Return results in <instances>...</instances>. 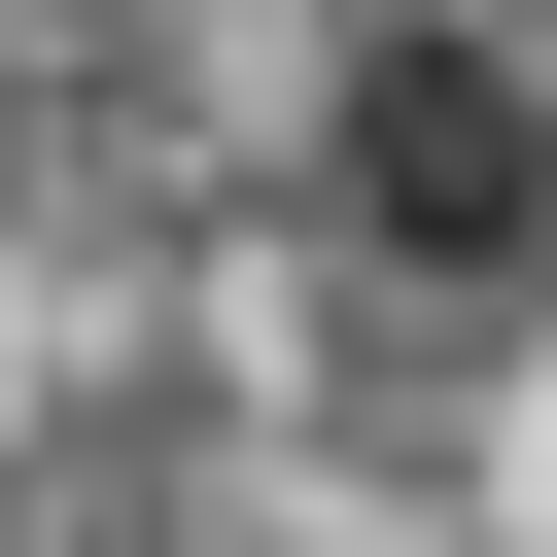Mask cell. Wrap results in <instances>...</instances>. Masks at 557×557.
I'll list each match as a JSON object with an SVG mask.
<instances>
[{
    "mask_svg": "<svg viewBox=\"0 0 557 557\" xmlns=\"http://www.w3.org/2000/svg\"><path fill=\"white\" fill-rule=\"evenodd\" d=\"M383 209L487 244V209H522V104H487V70H383Z\"/></svg>",
    "mask_w": 557,
    "mask_h": 557,
    "instance_id": "cell-1",
    "label": "cell"
}]
</instances>
